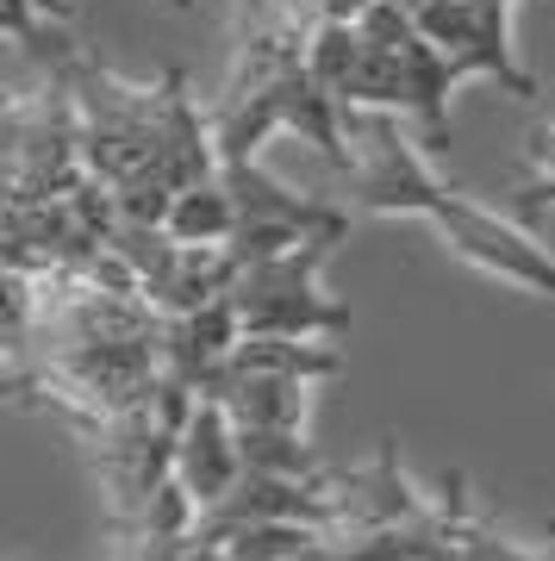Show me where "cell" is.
I'll list each match as a JSON object with an SVG mask.
<instances>
[{"label":"cell","instance_id":"7","mask_svg":"<svg viewBox=\"0 0 555 561\" xmlns=\"http://www.w3.org/2000/svg\"><path fill=\"white\" fill-rule=\"evenodd\" d=\"M175 481L194 493L200 512H213L231 486L243 481V443H238V419L225 412V400L200 393L188 424L175 443Z\"/></svg>","mask_w":555,"mask_h":561},{"label":"cell","instance_id":"6","mask_svg":"<svg viewBox=\"0 0 555 561\" xmlns=\"http://www.w3.org/2000/svg\"><path fill=\"white\" fill-rule=\"evenodd\" d=\"M225 169V187L238 194V262H262V256H281L306 238H350V213L343 206H325V201H299L287 194L257 157H231L218 162Z\"/></svg>","mask_w":555,"mask_h":561},{"label":"cell","instance_id":"10","mask_svg":"<svg viewBox=\"0 0 555 561\" xmlns=\"http://www.w3.org/2000/svg\"><path fill=\"white\" fill-rule=\"evenodd\" d=\"M231 561H306L325 542V524H294V518H262V524H238L225 530Z\"/></svg>","mask_w":555,"mask_h":561},{"label":"cell","instance_id":"4","mask_svg":"<svg viewBox=\"0 0 555 561\" xmlns=\"http://www.w3.org/2000/svg\"><path fill=\"white\" fill-rule=\"evenodd\" d=\"M343 238H306L281 256L243 262L231 300L243 312V337H343L350 331V306L325 300L318 268Z\"/></svg>","mask_w":555,"mask_h":561},{"label":"cell","instance_id":"3","mask_svg":"<svg viewBox=\"0 0 555 561\" xmlns=\"http://www.w3.org/2000/svg\"><path fill=\"white\" fill-rule=\"evenodd\" d=\"M362 32V62L350 106H375V113H399L418 125L424 150L450 144V94H456V69L431 44V32L412 20L406 0H369L356 13Z\"/></svg>","mask_w":555,"mask_h":561},{"label":"cell","instance_id":"14","mask_svg":"<svg viewBox=\"0 0 555 561\" xmlns=\"http://www.w3.org/2000/svg\"><path fill=\"white\" fill-rule=\"evenodd\" d=\"M536 561H555V524H550V537L536 542Z\"/></svg>","mask_w":555,"mask_h":561},{"label":"cell","instance_id":"11","mask_svg":"<svg viewBox=\"0 0 555 561\" xmlns=\"http://www.w3.org/2000/svg\"><path fill=\"white\" fill-rule=\"evenodd\" d=\"M424 561H531V549H518L512 537H499L487 518H475V505L462 500L456 518L443 524V537L424 549Z\"/></svg>","mask_w":555,"mask_h":561},{"label":"cell","instance_id":"13","mask_svg":"<svg viewBox=\"0 0 555 561\" xmlns=\"http://www.w3.org/2000/svg\"><path fill=\"white\" fill-rule=\"evenodd\" d=\"M243 443V468H262V474H318L325 461L313 456L306 431H238Z\"/></svg>","mask_w":555,"mask_h":561},{"label":"cell","instance_id":"8","mask_svg":"<svg viewBox=\"0 0 555 561\" xmlns=\"http://www.w3.org/2000/svg\"><path fill=\"white\" fill-rule=\"evenodd\" d=\"M462 500H468V486H462V474H450V481L437 486L431 518L394 524V530H325V542L306 561H424V549L443 537V524L456 518Z\"/></svg>","mask_w":555,"mask_h":561},{"label":"cell","instance_id":"1","mask_svg":"<svg viewBox=\"0 0 555 561\" xmlns=\"http://www.w3.org/2000/svg\"><path fill=\"white\" fill-rule=\"evenodd\" d=\"M318 20V0H231V76L213 101L218 162L257 157L275 131H294L325 162L350 169L343 106L313 69Z\"/></svg>","mask_w":555,"mask_h":561},{"label":"cell","instance_id":"15","mask_svg":"<svg viewBox=\"0 0 555 561\" xmlns=\"http://www.w3.org/2000/svg\"><path fill=\"white\" fill-rule=\"evenodd\" d=\"M531 561H536V549H531Z\"/></svg>","mask_w":555,"mask_h":561},{"label":"cell","instance_id":"5","mask_svg":"<svg viewBox=\"0 0 555 561\" xmlns=\"http://www.w3.org/2000/svg\"><path fill=\"white\" fill-rule=\"evenodd\" d=\"M412 20L450 57L462 81H499L518 101H536V76L512 57V7L518 0H406Z\"/></svg>","mask_w":555,"mask_h":561},{"label":"cell","instance_id":"2","mask_svg":"<svg viewBox=\"0 0 555 561\" xmlns=\"http://www.w3.org/2000/svg\"><path fill=\"white\" fill-rule=\"evenodd\" d=\"M343 131H350V181L356 194L350 201L362 213H381V219H424L437 238L450 243L462 262H475L487 275L512 280L524 294H555V256L524 231V225L499 219L487 206H475L462 187L437 175L424 162V138H412L399 113H375V106H350L343 113Z\"/></svg>","mask_w":555,"mask_h":561},{"label":"cell","instance_id":"9","mask_svg":"<svg viewBox=\"0 0 555 561\" xmlns=\"http://www.w3.org/2000/svg\"><path fill=\"white\" fill-rule=\"evenodd\" d=\"M162 231L181 238V243H231V238H238V194L225 187V169H218L213 181L181 187L175 201H169Z\"/></svg>","mask_w":555,"mask_h":561},{"label":"cell","instance_id":"12","mask_svg":"<svg viewBox=\"0 0 555 561\" xmlns=\"http://www.w3.org/2000/svg\"><path fill=\"white\" fill-rule=\"evenodd\" d=\"M356 62H362V32L356 20H318L313 32V69L325 81V94L350 113V88H356Z\"/></svg>","mask_w":555,"mask_h":561}]
</instances>
